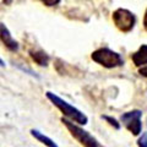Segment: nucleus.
Here are the masks:
<instances>
[{
	"label": "nucleus",
	"mask_w": 147,
	"mask_h": 147,
	"mask_svg": "<svg viewBox=\"0 0 147 147\" xmlns=\"http://www.w3.org/2000/svg\"><path fill=\"white\" fill-rule=\"evenodd\" d=\"M137 146L139 147H147V132H144L142 136L137 140Z\"/></svg>",
	"instance_id": "nucleus-11"
},
{
	"label": "nucleus",
	"mask_w": 147,
	"mask_h": 147,
	"mask_svg": "<svg viewBox=\"0 0 147 147\" xmlns=\"http://www.w3.org/2000/svg\"><path fill=\"white\" fill-rule=\"evenodd\" d=\"M141 118H142V112L139 109H134L130 112L124 113L120 117L121 123L125 125V127L132 135H140L142 131V123H141Z\"/></svg>",
	"instance_id": "nucleus-5"
},
{
	"label": "nucleus",
	"mask_w": 147,
	"mask_h": 147,
	"mask_svg": "<svg viewBox=\"0 0 147 147\" xmlns=\"http://www.w3.org/2000/svg\"><path fill=\"white\" fill-rule=\"evenodd\" d=\"M30 55L39 66H47L48 65L49 57H48V54H45L43 52V50H31Z\"/></svg>",
	"instance_id": "nucleus-9"
},
{
	"label": "nucleus",
	"mask_w": 147,
	"mask_h": 147,
	"mask_svg": "<svg viewBox=\"0 0 147 147\" xmlns=\"http://www.w3.org/2000/svg\"><path fill=\"white\" fill-rule=\"evenodd\" d=\"M92 60L107 69H114L124 65V59L119 53L109 48H99L91 54Z\"/></svg>",
	"instance_id": "nucleus-3"
},
{
	"label": "nucleus",
	"mask_w": 147,
	"mask_h": 147,
	"mask_svg": "<svg viewBox=\"0 0 147 147\" xmlns=\"http://www.w3.org/2000/svg\"><path fill=\"white\" fill-rule=\"evenodd\" d=\"M0 66H5V63L3 61V59H1V58H0Z\"/></svg>",
	"instance_id": "nucleus-15"
},
{
	"label": "nucleus",
	"mask_w": 147,
	"mask_h": 147,
	"mask_svg": "<svg viewBox=\"0 0 147 147\" xmlns=\"http://www.w3.org/2000/svg\"><path fill=\"white\" fill-rule=\"evenodd\" d=\"M131 59H132V61H134L135 66H137V67L146 65L147 64V44H142L139 48V50L132 53Z\"/></svg>",
	"instance_id": "nucleus-7"
},
{
	"label": "nucleus",
	"mask_w": 147,
	"mask_h": 147,
	"mask_svg": "<svg viewBox=\"0 0 147 147\" xmlns=\"http://www.w3.org/2000/svg\"><path fill=\"white\" fill-rule=\"evenodd\" d=\"M45 96H47V98L53 103V105H55V107L60 110L63 113V115L66 119L79 124V125H86V124L88 123V118H87V115L85 113H82L80 109H77L76 107L71 105L70 103L66 102L65 99H63L61 97H59L58 94L48 91L47 93H45Z\"/></svg>",
	"instance_id": "nucleus-1"
},
{
	"label": "nucleus",
	"mask_w": 147,
	"mask_h": 147,
	"mask_svg": "<svg viewBox=\"0 0 147 147\" xmlns=\"http://www.w3.org/2000/svg\"><path fill=\"white\" fill-rule=\"evenodd\" d=\"M113 21L114 25L117 26V28L121 32H130L135 27L136 24V17L131 11H129L127 9H117L113 12Z\"/></svg>",
	"instance_id": "nucleus-4"
},
{
	"label": "nucleus",
	"mask_w": 147,
	"mask_h": 147,
	"mask_svg": "<svg viewBox=\"0 0 147 147\" xmlns=\"http://www.w3.org/2000/svg\"><path fill=\"white\" fill-rule=\"evenodd\" d=\"M39 1H42L45 6H57L61 0H39Z\"/></svg>",
	"instance_id": "nucleus-12"
},
{
	"label": "nucleus",
	"mask_w": 147,
	"mask_h": 147,
	"mask_svg": "<svg viewBox=\"0 0 147 147\" xmlns=\"http://www.w3.org/2000/svg\"><path fill=\"white\" fill-rule=\"evenodd\" d=\"M139 74L141 76H145V77H147V66H142L140 70H139Z\"/></svg>",
	"instance_id": "nucleus-13"
},
{
	"label": "nucleus",
	"mask_w": 147,
	"mask_h": 147,
	"mask_svg": "<svg viewBox=\"0 0 147 147\" xmlns=\"http://www.w3.org/2000/svg\"><path fill=\"white\" fill-rule=\"evenodd\" d=\"M30 132H31V135L33 136L37 141H39L40 144H43L44 146H47V147H59V146L57 145V142H55L54 140H52L49 136L44 135L43 132L36 130V129H32Z\"/></svg>",
	"instance_id": "nucleus-8"
},
{
	"label": "nucleus",
	"mask_w": 147,
	"mask_h": 147,
	"mask_svg": "<svg viewBox=\"0 0 147 147\" xmlns=\"http://www.w3.org/2000/svg\"><path fill=\"white\" fill-rule=\"evenodd\" d=\"M0 40H1V43L5 45L9 50H11V52H17L18 50L17 40L12 38L9 28L4 24H1V22H0Z\"/></svg>",
	"instance_id": "nucleus-6"
},
{
	"label": "nucleus",
	"mask_w": 147,
	"mask_h": 147,
	"mask_svg": "<svg viewBox=\"0 0 147 147\" xmlns=\"http://www.w3.org/2000/svg\"><path fill=\"white\" fill-rule=\"evenodd\" d=\"M102 118L104 119V120H107V121L109 123V125H112L113 127H115V129H120V124H119V123H118L114 118H110V117H108V115H102Z\"/></svg>",
	"instance_id": "nucleus-10"
},
{
	"label": "nucleus",
	"mask_w": 147,
	"mask_h": 147,
	"mask_svg": "<svg viewBox=\"0 0 147 147\" xmlns=\"http://www.w3.org/2000/svg\"><path fill=\"white\" fill-rule=\"evenodd\" d=\"M144 27H145V30L147 31V9H146L145 16H144Z\"/></svg>",
	"instance_id": "nucleus-14"
},
{
	"label": "nucleus",
	"mask_w": 147,
	"mask_h": 147,
	"mask_svg": "<svg viewBox=\"0 0 147 147\" xmlns=\"http://www.w3.org/2000/svg\"><path fill=\"white\" fill-rule=\"evenodd\" d=\"M60 120L69 130L70 135L79 142L81 146H84V147H104L103 145L99 144V141L96 139L93 135H91L87 130H85L84 127H81L79 124L69 120L66 118H61Z\"/></svg>",
	"instance_id": "nucleus-2"
}]
</instances>
